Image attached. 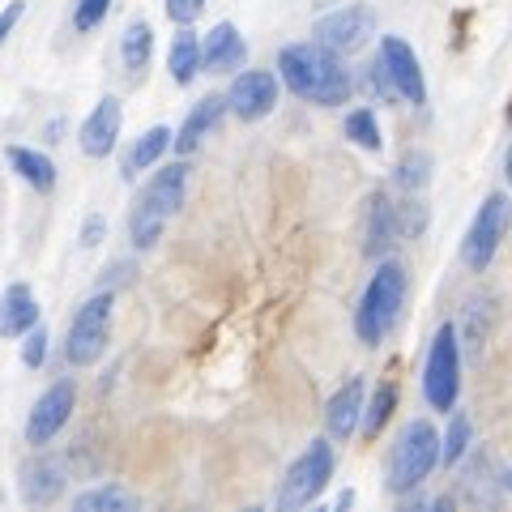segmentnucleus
<instances>
[{
	"label": "nucleus",
	"instance_id": "obj_1",
	"mask_svg": "<svg viewBox=\"0 0 512 512\" xmlns=\"http://www.w3.org/2000/svg\"><path fill=\"white\" fill-rule=\"evenodd\" d=\"M278 77H282V86L291 94H299L303 103H316V107H338V103L350 99L346 64L338 60L333 47H325L320 39L282 47L278 52Z\"/></svg>",
	"mask_w": 512,
	"mask_h": 512
},
{
	"label": "nucleus",
	"instance_id": "obj_2",
	"mask_svg": "<svg viewBox=\"0 0 512 512\" xmlns=\"http://www.w3.org/2000/svg\"><path fill=\"white\" fill-rule=\"evenodd\" d=\"M184 192H188V163H167L154 175L146 184V192H141V201L133 205V218H128V239H133V248L146 252L163 239V227L180 214Z\"/></svg>",
	"mask_w": 512,
	"mask_h": 512
},
{
	"label": "nucleus",
	"instance_id": "obj_3",
	"mask_svg": "<svg viewBox=\"0 0 512 512\" xmlns=\"http://www.w3.org/2000/svg\"><path fill=\"white\" fill-rule=\"evenodd\" d=\"M402 303H406V269L397 261H384L372 282H367V291L359 299V312H355V333L363 346H380L389 338V329L397 325V316H402Z\"/></svg>",
	"mask_w": 512,
	"mask_h": 512
},
{
	"label": "nucleus",
	"instance_id": "obj_4",
	"mask_svg": "<svg viewBox=\"0 0 512 512\" xmlns=\"http://www.w3.org/2000/svg\"><path fill=\"white\" fill-rule=\"evenodd\" d=\"M436 461H444V436H436V427L427 419H414L402 427L393 457H389V491L406 495L419 483H427V474L436 470Z\"/></svg>",
	"mask_w": 512,
	"mask_h": 512
},
{
	"label": "nucleus",
	"instance_id": "obj_5",
	"mask_svg": "<svg viewBox=\"0 0 512 512\" xmlns=\"http://www.w3.org/2000/svg\"><path fill=\"white\" fill-rule=\"evenodd\" d=\"M423 397L431 410H453L461 397V350H457V329L440 325L436 338L427 350V367H423Z\"/></svg>",
	"mask_w": 512,
	"mask_h": 512
},
{
	"label": "nucleus",
	"instance_id": "obj_6",
	"mask_svg": "<svg viewBox=\"0 0 512 512\" xmlns=\"http://www.w3.org/2000/svg\"><path fill=\"white\" fill-rule=\"evenodd\" d=\"M111 291H99L90 295L82 308H77V316L69 320V342H64V359H69L73 367H90L103 359L107 350V338H111Z\"/></svg>",
	"mask_w": 512,
	"mask_h": 512
},
{
	"label": "nucleus",
	"instance_id": "obj_7",
	"mask_svg": "<svg viewBox=\"0 0 512 512\" xmlns=\"http://www.w3.org/2000/svg\"><path fill=\"white\" fill-rule=\"evenodd\" d=\"M333 478V444L329 440H312L303 453L295 457V466L286 470L282 487H278V508H308Z\"/></svg>",
	"mask_w": 512,
	"mask_h": 512
},
{
	"label": "nucleus",
	"instance_id": "obj_8",
	"mask_svg": "<svg viewBox=\"0 0 512 512\" xmlns=\"http://www.w3.org/2000/svg\"><path fill=\"white\" fill-rule=\"evenodd\" d=\"M508 227H512V201L504 197V192H491V197L478 205V214L470 222V235H466V244H461V256H466V265L474 269V274H483V269L495 261Z\"/></svg>",
	"mask_w": 512,
	"mask_h": 512
},
{
	"label": "nucleus",
	"instance_id": "obj_9",
	"mask_svg": "<svg viewBox=\"0 0 512 512\" xmlns=\"http://www.w3.org/2000/svg\"><path fill=\"white\" fill-rule=\"evenodd\" d=\"M380 69L389 77L393 94L410 107H423L427 103V82H423V69H419V56L402 35H384L380 39Z\"/></svg>",
	"mask_w": 512,
	"mask_h": 512
},
{
	"label": "nucleus",
	"instance_id": "obj_10",
	"mask_svg": "<svg viewBox=\"0 0 512 512\" xmlns=\"http://www.w3.org/2000/svg\"><path fill=\"white\" fill-rule=\"evenodd\" d=\"M372 30H376V13L367 9V5H342V9H333L325 13L316 26H312V35L333 47L338 56H350V52H359V47L372 39Z\"/></svg>",
	"mask_w": 512,
	"mask_h": 512
},
{
	"label": "nucleus",
	"instance_id": "obj_11",
	"mask_svg": "<svg viewBox=\"0 0 512 512\" xmlns=\"http://www.w3.org/2000/svg\"><path fill=\"white\" fill-rule=\"evenodd\" d=\"M73 402H77V384L73 380H56L35 406H30V419H26V444H52L64 423L73 419Z\"/></svg>",
	"mask_w": 512,
	"mask_h": 512
},
{
	"label": "nucleus",
	"instance_id": "obj_12",
	"mask_svg": "<svg viewBox=\"0 0 512 512\" xmlns=\"http://www.w3.org/2000/svg\"><path fill=\"white\" fill-rule=\"evenodd\" d=\"M227 103L239 120H265L269 111L278 107V77L269 69H248L239 73L231 90H227Z\"/></svg>",
	"mask_w": 512,
	"mask_h": 512
},
{
	"label": "nucleus",
	"instance_id": "obj_13",
	"mask_svg": "<svg viewBox=\"0 0 512 512\" xmlns=\"http://www.w3.org/2000/svg\"><path fill=\"white\" fill-rule=\"evenodd\" d=\"M64 483H69V470H64V461L60 457H30L26 466L18 470V487H22V500L26 504H35V508H47V504H56L60 495H64Z\"/></svg>",
	"mask_w": 512,
	"mask_h": 512
},
{
	"label": "nucleus",
	"instance_id": "obj_14",
	"mask_svg": "<svg viewBox=\"0 0 512 512\" xmlns=\"http://www.w3.org/2000/svg\"><path fill=\"white\" fill-rule=\"evenodd\" d=\"M120 128H124V107H120L116 94H107V99L94 103V111L82 120L77 141H82V150L90 158H107L111 150H116V141H120Z\"/></svg>",
	"mask_w": 512,
	"mask_h": 512
},
{
	"label": "nucleus",
	"instance_id": "obj_15",
	"mask_svg": "<svg viewBox=\"0 0 512 512\" xmlns=\"http://www.w3.org/2000/svg\"><path fill=\"white\" fill-rule=\"evenodd\" d=\"M227 107H231V103H227V94H205V99L184 116L180 133H175V141H171L175 154H192V150H197L201 141L222 124V111H227Z\"/></svg>",
	"mask_w": 512,
	"mask_h": 512
},
{
	"label": "nucleus",
	"instance_id": "obj_16",
	"mask_svg": "<svg viewBox=\"0 0 512 512\" xmlns=\"http://www.w3.org/2000/svg\"><path fill=\"white\" fill-rule=\"evenodd\" d=\"M359 423H363V380L350 376L342 389L329 397V406H325V427H329L333 440H350V436L359 431Z\"/></svg>",
	"mask_w": 512,
	"mask_h": 512
},
{
	"label": "nucleus",
	"instance_id": "obj_17",
	"mask_svg": "<svg viewBox=\"0 0 512 512\" xmlns=\"http://www.w3.org/2000/svg\"><path fill=\"white\" fill-rule=\"evenodd\" d=\"M39 325V303L26 282H13L0 299V338H26Z\"/></svg>",
	"mask_w": 512,
	"mask_h": 512
},
{
	"label": "nucleus",
	"instance_id": "obj_18",
	"mask_svg": "<svg viewBox=\"0 0 512 512\" xmlns=\"http://www.w3.org/2000/svg\"><path fill=\"white\" fill-rule=\"evenodd\" d=\"M205 69L210 73H231V69H244L248 60V47H244V35L231 26V22H218L210 35H205Z\"/></svg>",
	"mask_w": 512,
	"mask_h": 512
},
{
	"label": "nucleus",
	"instance_id": "obj_19",
	"mask_svg": "<svg viewBox=\"0 0 512 512\" xmlns=\"http://www.w3.org/2000/svg\"><path fill=\"white\" fill-rule=\"evenodd\" d=\"M393 239H402V210L384 192H376L372 210H367V256H380Z\"/></svg>",
	"mask_w": 512,
	"mask_h": 512
},
{
	"label": "nucleus",
	"instance_id": "obj_20",
	"mask_svg": "<svg viewBox=\"0 0 512 512\" xmlns=\"http://www.w3.org/2000/svg\"><path fill=\"white\" fill-rule=\"evenodd\" d=\"M167 69H171V82H175V86H192V82H197V73L205 69V47H201V39L192 35L188 26L171 39Z\"/></svg>",
	"mask_w": 512,
	"mask_h": 512
},
{
	"label": "nucleus",
	"instance_id": "obj_21",
	"mask_svg": "<svg viewBox=\"0 0 512 512\" xmlns=\"http://www.w3.org/2000/svg\"><path fill=\"white\" fill-rule=\"evenodd\" d=\"M5 158H9V171L18 175V180H26L35 192H52L56 188V163L47 154L30 150V146H9Z\"/></svg>",
	"mask_w": 512,
	"mask_h": 512
},
{
	"label": "nucleus",
	"instance_id": "obj_22",
	"mask_svg": "<svg viewBox=\"0 0 512 512\" xmlns=\"http://www.w3.org/2000/svg\"><path fill=\"white\" fill-rule=\"evenodd\" d=\"M171 141H175V133H171L167 124H154L150 133H141V137L133 141V150L124 154V175H128V180H133V175H141L146 167H154L158 158L167 154V146H171Z\"/></svg>",
	"mask_w": 512,
	"mask_h": 512
},
{
	"label": "nucleus",
	"instance_id": "obj_23",
	"mask_svg": "<svg viewBox=\"0 0 512 512\" xmlns=\"http://www.w3.org/2000/svg\"><path fill=\"white\" fill-rule=\"evenodd\" d=\"M120 56H124L128 77H141V73H146V64H150V56H154V30H150V22H128V26H124Z\"/></svg>",
	"mask_w": 512,
	"mask_h": 512
},
{
	"label": "nucleus",
	"instance_id": "obj_24",
	"mask_svg": "<svg viewBox=\"0 0 512 512\" xmlns=\"http://www.w3.org/2000/svg\"><path fill=\"white\" fill-rule=\"evenodd\" d=\"M137 500L128 495L124 487H116V483H107V487H94V491H82L73 500V508L77 512H128Z\"/></svg>",
	"mask_w": 512,
	"mask_h": 512
},
{
	"label": "nucleus",
	"instance_id": "obj_25",
	"mask_svg": "<svg viewBox=\"0 0 512 512\" xmlns=\"http://www.w3.org/2000/svg\"><path fill=\"white\" fill-rule=\"evenodd\" d=\"M393 410H397V389L393 384H380V389L372 393V402L363 406V436L367 440L380 436V427L393 419Z\"/></svg>",
	"mask_w": 512,
	"mask_h": 512
},
{
	"label": "nucleus",
	"instance_id": "obj_26",
	"mask_svg": "<svg viewBox=\"0 0 512 512\" xmlns=\"http://www.w3.org/2000/svg\"><path fill=\"white\" fill-rule=\"evenodd\" d=\"M346 137L355 141L359 150H380L384 146V137H380V124H376V111L372 107H359V111H350L346 116Z\"/></svg>",
	"mask_w": 512,
	"mask_h": 512
},
{
	"label": "nucleus",
	"instance_id": "obj_27",
	"mask_svg": "<svg viewBox=\"0 0 512 512\" xmlns=\"http://www.w3.org/2000/svg\"><path fill=\"white\" fill-rule=\"evenodd\" d=\"M427 180H431V154L410 150L402 163H397V184L406 192H419V188H427Z\"/></svg>",
	"mask_w": 512,
	"mask_h": 512
},
{
	"label": "nucleus",
	"instance_id": "obj_28",
	"mask_svg": "<svg viewBox=\"0 0 512 512\" xmlns=\"http://www.w3.org/2000/svg\"><path fill=\"white\" fill-rule=\"evenodd\" d=\"M470 419L466 414H453V423H448L444 431V466H457L461 457H466V448H470Z\"/></svg>",
	"mask_w": 512,
	"mask_h": 512
},
{
	"label": "nucleus",
	"instance_id": "obj_29",
	"mask_svg": "<svg viewBox=\"0 0 512 512\" xmlns=\"http://www.w3.org/2000/svg\"><path fill=\"white\" fill-rule=\"evenodd\" d=\"M111 13V0H77L73 5V30L77 35H90L94 26H103Z\"/></svg>",
	"mask_w": 512,
	"mask_h": 512
},
{
	"label": "nucleus",
	"instance_id": "obj_30",
	"mask_svg": "<svg viewBox=\"0 0 512 512\" xmlns=\"http://www.w3.org/2000/svg\"><path fill=\"white\" fill-rule=\"evenodd\" d=\"M22 363H26V367H43V363H47V329H43V320L26 333V342H22Z\"/></svg>",
	"mask_w": 512,
	"mask_h": 512
},
{
	"label": "nucleus",
	"instance_id": "obj_31",
	"mask_svg": "<svg viewBox=\"0 0 512 512\" xmlns=\"http://www.w3.org/2000/svg\"><path fill=\"white\" fill-rule=\"evenodd\" d=\"M205 13V0H167V18L175 26H192Z\"/></svg>",
	"mask_w": 512,
	"mask_h": 512
},
{
	"label": "nucleus",
	"instance_id": "obj_32",
	"mask_svg": "<svg viewBox=\"0 0 512 512\" xmlns=\"http://www.w3.org/2000/svg\"><path fill=\"white\" fill-rule=\"evenodd\" d=\"M103 235H107V218H86V227H82V248H99L103 244Z\"/></svg>",
	"mask_w": 512,
	"mask_h": 512
},
{
	"label": "nucleus",
	"instance_id": "obj_33",
	"mask_svg": "<svg viewBox=\"0 0 512 512\" xmlns=\"http://www.w3.org/2000/svg\"><path fill=\"white\" fill-rule=\"evenodd\" d=\"M22 13H26V5H22V0H13V5H9L5 13H0V47H5V39L13 35V26L22 22Z\"/></svg>",
	"mask_w": 512,
	"mask_h": 512
},
{
	"label": "nucleus",
	"instance_id": "obj_34",
	"mask_svg": "<svg viewBox=\"0 0 512 512\" xmlns=\"http://www.w3.org/2000/svg\"><path fill=\"white\" fill-rule=\"evenodd\" d=\"M504 175H508V184H512V146H508V158H504Z\"/></svg>",
	"mask_w": 512,
	"mask_h": 512
},
{
	"label": "nucleus",
	"instance_id": "obj_35",
	"mask_svg": "<svg viewBox=\"0 0 512 512\" xmlns=\"http://www.w3.org/2000/svg\"><path fill=\"white\" fill-rule=\"evenodd\" d=\"M508 487H512V474H508Z\"/></svg>",
	"mask_w": 512,
	"mask_h": 512
}]
</instances>
